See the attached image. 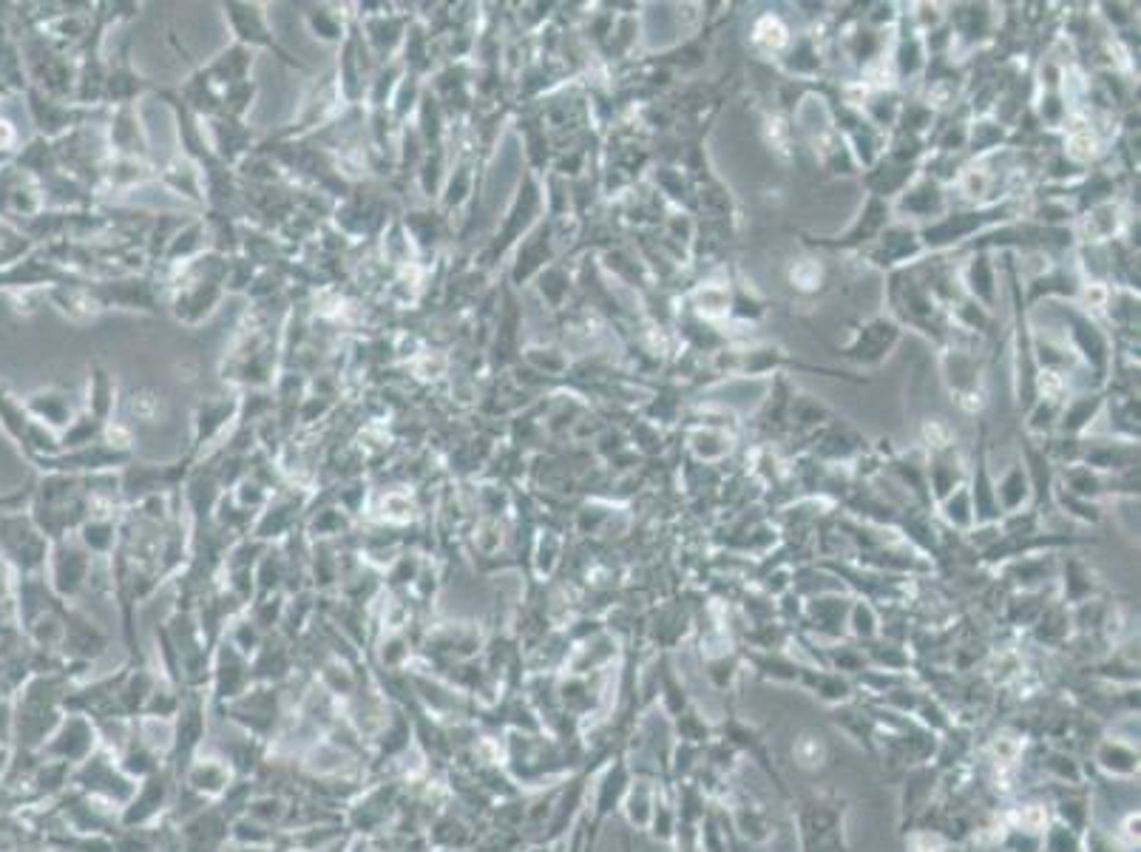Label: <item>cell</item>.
Masks as SVG:
<instances>
[{
  "label": "cell",
  "instance_id": "obj_1",
  "mask_svg": "<svg viewBox=\"0 0 1141 852\" xmlns=\"http://www.w3.org/2000/svg\"><path fill=\"white\" fill-rule=\"evenodd\" d=\"M225 274H228V256L199 254L197 259L182 261L177 270V279L168 287V293H171V313L177 316V321L197 327L202 325L205 318L214 316L216 305L228 293Z\"/></svg>",
  "mask_w": 1141,
  "mask_h": 852
},
{
  "label": "cell",
  "instance_id": "obj_2",
  "mask_svg": "<svg viewBox=\"0 0 1141 852\" xmlns=\"http://www.w3.org/2000/svg\"><path fill=\"white\" fill-rule=\"evenodd\" d=\"M225 23H228L230 34H234V43L245 46V49L256 51L265 49L270 51L279 63H285L287 69L296 71H310V66L301 63L298 58H292L290 51L279 43V38L274 34L270 23H267L265 3H248V0H230V3H222Z\"/></svg>",
  "mask_w": 1141,
  "mask_h": 852
},
{
  "label": "cell",
  "instance_id": "obj_3",
  "mask_svg": "<svg viewBox=\"0 0 1141 852\" xmlns=\"http://www.w3.org/2000/svg\"><path fill=\"white\" fill-rule=\"evenodd\" d=\"M188 464L190 458L162 466L137 464V460H131L128 466H122V475L117 477V484H120V489L126 492L131 501L142 503L148 501V497H159V492L177 489L185 481V475H188Z\"/></svg>",
  "mask_w": 1141,
  "mask_h": 852
},
{
  "label": "cell",
  "instance_id": "obj_4",
  "mask_svg": "<svg viewBox=\"0 0 1141 852\" xmlns=\"http://www.w3.org/2000/svg\"><path fill=\"white\" fill-rule=\"evenodd\" d=\"M106 135L111 157L140 159V162H146L148 153H151L148 151V131L146 126H142L137 102H133V106H117V109H111L106 122Z\"/></svg>",
  "mask_w": 1141,
  "mask_h": 852
},
{
  "label": "cell",
  "instance_id": "obj_5",
  "mask_svg": "<svg viewBox=\"0 0 1141 852\" xmlns=\"http://www.w3.org/2000/svg\"><path fill=\"white\" fill-rule=\"evenodd\" d=\"M157 86L148 83L146 77L131 66V49H128V40L122 43L120 55L115 58V63L106 66V86H102V106L106 109H117V106H133L140 100L146 91H153Z\"/></svg>",
  "mask_w": 1141,
  "mask_h": 852
},
{
  "label": "cell",
  "instance_id": "obj_6",
  "mask_svg": "<svg viewBox=\"0 0 1141 852\" xmlns=\"http://www.w3.org/2000/svg\"><path fill=\"white\" fill-rule=\"evenodd\" d=\"M202 122L210 148H214V153L222 159L225 166H239L241 159L254 151V131H250V126H245V120H236V117L228 115H216Z\"/></svg>",
  "mask_w": 1141,
  "mask_h": 852
},
{
  "label": "cell",
  "instance_id": "obj_7",
  "mask_svg": "<svg viewBox=\"0 0 1141 852\" xmlns=\"http://www.w3.org/2000/svg\"><path fill=\"white\" fill-rule=\"evenodd\" d=\"M239 415V398H205L194 409V438H190V452L185 458H197L199 452L208 444H214L219 435L228 429Z\"/></svg>",
  "mask_w": 1141,
  "mask_h": 852
},
{
  "label": "cell",
  "instance_id": "obj_8",
  "mask_svg": "<svg viewBox=\"0 0 1141 852\" xmlns=\"http://www.w3.org/2000/svg\"><path fill=\"white\" fill-rule=\"evenodd\" d=\"M250 69H254V51L245 49V46L239 43H230L228 49L219 51L210 63L202 66L205 77L219 89V95L234 89V86L254 80V77H250Z\"/></svg>",
  "mask_w": 1141,
  "mask_h": 852
},
{
  "label": "cell",
  "instance_id": "obj_9",
  "mask_svg": "<svg viewBox=\"0 0 1141 852\" xmlns=\"http://www.w3.org/2000/svg\"><path fill=\"white\" fill-rule=\"evenodd\" d=\"M301 20H305L307 32L312 34L321 43L341 46L349 34V12L338 7H327V3H310V7H301Z\"/></svg>",
  "mask_w": 1141,
  "mask_h": 852
},
{
  "label": "cell",
  "instance_id": "obj_10",
  "mask_svg": "<svg viewBox=\"0 0 1141 852\" xmlns=\"http://www.w3.org/2000/svg\"><path fill=\"white\" fill-rule=\"evenodd\" d=\"M117 409V382L115 376L108 373L102 364H91L89 367V389H86V404L83 413H89L91 418L102 420V424H111V415Z\"/></svg>",
  "mask_w": 1141,
  "mask_h": 852
},
{
  "label": "cell",
  "instance_id": "obj_11",
  "mask_svg": "<svg viewBox=\"0 0 1141 852\" xmlns=\"http://www.w3.org/2000/svg\"><path fill=\"white\" fill-rule=\"evenodd\" d=\"M29 409H32V418L38 420L46 429H69V424L75 420V407H71L69 395L63 389H46V393H38L29 402Z\"/></svg>",
  "mask_w": 1141,
  "mask_h": 852
},
{
  "label": "cell",
  "instance_id": "obj_12",
  "mask_svg": "<svg viewBox=\"0 0 1141 852\" xmlns=\"http://www.w3.org/2000/svg\"><path fill=\"white\" fill-rule=\"evenodd\" d=\"M534 205H537V191H534V185L526 182L520 185V194H517V199H514V205L508 208V217L506 222L500 225V230H497V239H495V254H503V250L508 248V245L517 239V236L523 234L520 228V217L523 222H532V214H534Z\"/></svg>",
  "mask_w": 1141,
  "mask_h": 852
}]
</instances>
